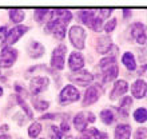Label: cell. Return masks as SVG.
I'll use <instances>...</instances> for the list:
<instances>
[{
    "instance_id": "1",
    "label": "cell",
    "mask_w": 147,
    "mask_h": 139,
    "mask_svg": "<svg viewBox=\"0 0 147 139\" xmlns=\"http://www.w3.org/2000/svg\"><path fill=\"white\" fill-rule=\"evenodd\" d=\"M98 68L100 71V75L103 76V82H112L118 78L119 74V67L116 64L115 56H105L99 60Z\"/></svg>"
},
{
    "instance_id": "2",
    "label": "cell",
    "mask_w": 147,
    "mask_h": 139,
    "mask_svg": "<svg viewBox=\"0 0 147 139\" xmlns=\"http://www.w3.org/2000/svg\"><path fill=\"white\" fill-rule=\"evenodd\" d=\"M80 99V92L74 84L64 86L59 94V104L60 106H68L71 103H75Z\"/></svg>"
},
{
    "instance_id": "3",
    "label": "cell",
    "mask_w": 147,
    "mask_h": 139,
    "mask_svg": "<svg viewBox=\"0 0 147 139\" xmlns=\"http://www.w3.org/2000/svg\"><path fill=\"white\" fill-rule=\"evenodd\" d=\"M68 38H70V42L76 50H83L86 47V38H87V34H86V30L82 26H72L68 31Z\"/></svg>"
},
{
    "instance_id": "4",
    "label": "cell",
    "mask_w": 147,
    "mask_h": 139,
    "mask_svg": "<svg viewBox=\"0 0 147 139\" xmlns=\"http://www.w3.org/2000/svg\"><path fill=\"white\" fill-rule=\"evenodd\" d=\"M66 54H67V46L66 44H58L52 50V55H51V67L55 70L64 68V62H66Z\"/></svg>"
},
{
    "instance_id": "5",
    "label": "cell",
    "mask_w": 147,
    "mask_h": 139,
    "mask_svg": "<svg viewBox=\"0 0 147 139\" xmlns=\"http://www.w3.org/2000/svg\"><path fill=\"white\" fill-rule=\"evenodd\" d=\"M96 120V116L94 115L91 111H80L74 116V127L76 128L79 132H83L87 130L88 123H94Z\"/></svg>"
},
{
    "instance_id": "6",
    "label": "cell",
    "mask_w": 147,
    "mask_h": 139,
    "mask_svg": "<svg viewBox=\"0 0 147 139\" xmlns=\"http://www.w3.org/2000/svg\"><path fill=\"white\" fill-rule=\"evenodd\" d=\"M18 50L13 47L5 46L3 50L0 51V67L1 68H9L15 64L16 59H18Z\"/></svg>"
},
{
    "instance_id": "7",
    "label": "cell",
    "mask_w": 147,
    "mask_h": 139,
    "mask_svg": "<svg viewBox=\"0 0 147 139\" xmlns=\"http://www.w3.org/2000/svg\"><path fill=\"white\" fill-rule=\"evenodd\" d=\"M68 79H70V82H72L74 84L80 86V87H87V86H90L92 83L94 75L90 71H87V70H80V71L70 74Z\"/></svg>"
},
{
    "instance_id": "8",
    "label": "cell",
    "mask_w": 147,
    "mask_h": 139,
    "mask_svg": "<svg viewBox=\"0 0 147 139\" xmlns=\"http://www.w3.org/2000/svg\"><path fill=\"white\" fill-rule=\"evenodd\" d=\"M50 86V78L44 76V75H36L30 80V90L34 96L42 94L43 91H46Z\"/></svg>"
},
{
    "instance_id": "9",
    "label": "cell",
    "mask_w": 147,
    "mask_h": 139,
    "mask_svg": "<svg viewBox=\"0 0 147 139\" xmlns=\"http://www.w3.org/2000/svg\"><path fill=\"white\" fill-rule=\"evenodd\" d=\"M130 32H131L132 40H134L136 44L143 46V44L147 43V28L143 23H140V22L132 23L131 28H130Z\"/></svg>"
},
{
    "instance_id": "10",
    "label": "cell",
    "mask_w": 147,
    "mask_h": 139,
    "mask_svg": "<svg viewBox=\"0 0 147 139\" xmlns=\"http://www.w3.org/2000/svg\"><path fill=\"white\" fill-rule=\"evenodd\" d=\"M28 27L24 24H18L15 27H12L9 31L7 32V44L8 47H12L20 38H23L24 35L27 34Z\"/></svg>"
},
{
    "instance_id": "11",
    "label": "cell",
    "mask_w": 147,
    "mask_h": 139,
    "mask_svg": "<svg viewBox=\"0 0 147 139\" xmlns=\"http://www.w3.org/2000/svg\"><path fill=\"white\" fill-rule=\"evenodd\" d=\"M68 67L72 72L80 71L84 67V58L79 51H72L68 56Z\"/></svg>"
},
{
    "instance_id": "12",
    "label": "cell",
    "mask_w": 147,
    "mask_h": 139,
    "mask_svg": "<svg viewBox=\"0 0 147 139\" xmlns=\"http://www.w3.org/2000/svg\"><path fill=\"white\" fill-rule=\"evenodd\" d=\"M127 91H128V83L126 80H123V79H118V80H115L114 86H112V90L110 92V99L115 101L118 98L123 96Z\"/></svg>"
},
{
    "instance_id": "13",
    "label": "cell",
    "mask_w": 147,
    "mask_h": 139,
    "mask_svg": "<svg viewBox=\"0 0 147 139\" xmlns=\"http://www.w3.org/2000/svg\"><path fill=\"white\" fill-rule=\"evenodd\" d=\"M99 96H100V92H99V90H98V86H88L84 92V98H83V101H82L83 107L91 106V104H94L95 102H98L99 101Z\"/></svg>"
},
{
    "instance_id": "14",
    "label": "cell",
    "mask_w": 147,
    "mask_h": 139,
    "mask_svg": "<svg viewBox=\"0 0 147 139\" xmlns=\"http://www.w3.org/2000/svg\"><path fill=\"white\" fill-rule=\"evenodd\" d=\"M44 52H46V48H44V46H43L40 42H38V40H31V42L28 43L27 54L30 58L39 59L44 55Z\"/></svg>"
},
{
    "instance_id": "15",
    "label": "cell",
    "mask_w": 147,
    "mask_h": 139,
    "mask_svg": "<svg viewBox=\"0 0 147 139\" xmlns=\"http://www.w3.org/2000/svg\"><path fill=\"white\" fill-rule=\"evenodd\" d=\"M131 94L132 98L135 99H142V98L146 96L147 94V83L143 79H136L134 83L131 84Z\"/></svg>"
},
{
    "instance_id": "16",
    "label": "cell",
    "mask_w": 147,
    "mask_h": 139,
    "mask_svg": "<svg viewBox=\"0 0 147 139\" xmlns=\"http://www.w3.org/2000/svg\"><path fill=\"white\" fill-rule=\"evenodd\" d=\"M112 48V39L110 35H102L96 40V51L99 54L105 55Z\"/></svg>"
},
{
    "instance_id": "17",
    "label": "cell",
    "mask_w": 147,
    "mask_h": 139,
    "mask_svg": "<svg viewBox=\"0 0 147 139\" xmlns=\"http://www.w3.org/2000/svg\"><path fill=\"white\" fill-rule=\"evenodd\" d=\"M51 16L54 19L59 20L64 24H68L72 20V12L70 9H64V8H55L51 9Z\"/></svg>"
},
{
    "instance_id": "18",
    "label": "cell",
    "mask_w": 147,
    "mask_h": 139,
    "mask_svg": "<svg viewBox=\"0 0 147 139\" xmlns=\"http://www.w3.org/2000/svg\"><path fill=\"white\" fill-rule=\"evenodd\" d=\"M79 139H109V134L107 132H102L98 128H87L82 132V135Z\"/></svg>"
},
{
    "instance_id": "19",
    "label": "cell",
    "mask_w": 147,
    "mask_h": 139,
    "mask_svg": "<svg viewBox=\"0 0 147 139\" xmlns=\"http://www.w3.org/2000/svg\"><path fill=\"white\" fill-rule=\"evenodd\" d=\"M131 136V126L127 123H120L115 127L114 138L115 139H130Z\"/></svg>"
},
{
    "instance_id": "20",
    "label": "cell",
    "mask_w": 147,
    "mask_h": 139,
    "mask_svg": "<svg viewBox=\"0 0 147 139\" xmlns=\"http://www.w3.org/2000/svg\"><path fill=\"white\" fill-rule=\"evenodd\" d=\"M11 99H13V102H15L16 104H19L20 108H22V111L26 114V116H27L28 119H34V111H32L31 107L27 104V102L24 101V98L13 94V95H11Z\"/></svg>"
},
{
    "instance_id": "21",
    "label": "cell",
    "mask_w": 147,
    "mask_h": 139,
    "mask_svg": "<svg viewBox=\"0 0 147 139\" xmlns=\"http://www.w3.org/2000/svg\"><path fill=\"white\" fill-rule=\"evenodd\" d=\"M95 18H96V9H82L79 12V19L87 27H91V24L94 23Z\"/></svg>"
},
{
    "instance_id": "22",
    "label": "cell",
    "mask_w": 147,
    "mask_h": 139,
    "mask_svg": "<svg viewBox=\"0 0 147 139\" xmlns=\"http://www.w3.org/2000/svg\"><path fill=\"white\" fill-rule=\"evenodd\" d=\"M50 18L51 19H54L52 16H51L50 13ZM55 20V27H54V31H52V34H54L55 39L56 40H63V39L66 38V32H67V24L62 23V22H59V20L54 19Z\"/></svg>"
},
{
    "instance_id": "23",
    "label": "cell",
    "mask_w": 147,
    "mask_h": 139,
    "mask_svg": "<svg viewBox=\"0 0 147 139\" xmlns=\"http://www.w3.org/2000/svg\"><path fill=\"white\" fill-rule=\"evenodd\" d=\"M122 63L123 66H126V68L130 70V71H135L136 70V60H135V56L132 52H124L122 55Z\"/></svg>"
},
{
    "instance_id": "24",
    "label": "cell",
    "mask_w": 147,
    "mask_h": 139,
    "mask_svg": "<svg viewBox=\"0 0 147 139\" xmlns=\"http://www.w3.org/2000/svg\"><path fill=\"white\" fill-rule=\"evenodd\" d=\"M8 15H9V19H11L12 23H16V26H18L26 18V11L20 9V8H12V9L8 11Z\"/></svg>"
},
{
    "instance_id": "25",
    "label": "cell",
    "mask_w": 147,
    "mask_h": 139,
    "mask_svg": "<svg viewBox=\"0 0 147 139\" xmlns=\"http://www.w3.org/2000/svg\"><path fill=\"white\" fill-rule=\"evenodd\" d=\"M132 106V98L130 96H124L120 99L119 102V107H118V112L120 115L127 116L128 112H130V107Z\"/></svg>"
},
{
    "instance_id": "26",
    "label": "cell",
    "mask_w": 147,
    "mask_h": 139,
    "mask_svg": "<svg viewBox=\"0 0 147 139\" xmlns=\"http://www.w3.org/2000/svg\"><path fill=\"white\" fill-rule=\"evenodd\" d=\"M50 12H51V9H48V8H36L35 11H34V19L40 24L46 23L47 18L50 19Z\"/></svg>"
},
{
    "instance_id": "27",
    "label": "cell",
    "mask_w": 147,
    "mask_h": 139,
    "mask_svg": "<svg viewBox=\"0 0 147 139\" xmlns=\"http://www.w3.org/2000/svg\"><path fill=\"white\" fill-rule=\"evenodd\" d=\"M42 131H43V127H42V123H40V122H32L27 130L28 136L31 139L39 138V135L42 134Z\"/></svg>"
},
{
    "instance_id": "28",
    "label": "cell",
    "mask_w": 147,
    "mask_h": 139,
    "mask_svg": "<svg viewBox=\"0 0 147 139\" xmlns=\"http://www.w3.org/2000/svg\"><path fill=\"white\" fill-rule=\"evenodd\" d=\"M99 118H100L102 122H103L105 124H107V126L112 124L114 123V120H115V115H114L112 110H110V108H105V110H102L100 114H99Z\"/></svg>"
},
{
    "instance_id": "29",
    "label": "cell",
    "mask_w": 147,
    "mask_h": 139,
    "mask_svg": "<svg viewBox=\"0 0 147 139\" xmlns=\"http://www.w3.org/2000/svg\"><path fill=\"white\" fill-rule=\"evenodd\" d=\"M32 106H34V108L38 110V111H46V110L50 108V102L34 96L32 98Z\"/></svg>"
},
{
    "instance_id": "30",
    "label": "cell",
    "mask_w": 147,
    "mask_h": 139,
    "mask_svg": "<svg viewBox=\"0 0 147 139\" xmlns=\"http://www.w3.org/2000/svg\"><path fill=\"white\" fill-rule=\"evenodd\" d=\"M132 118L138 123H144V122H147V110L144 107L136 108L134 114H132Z\"/></svg>"
},
{
    "instance_id": "31",
    "label": "cell",
    "mask_w": 147,
    "mask_h": 139,
    "mask_svg": "<svg viewBox=\"0 0 147 139\" xmlns=\"http://www.w3.org/2000/svg\"><path fill=\"white\" fill-rule=\"evenodd\" d=\"M50 130H48V134H50V138L51 139H63V134L62 130H60V127L59 126H55V124H52V126H50Z\"/></svg>"
},
{
    "instance_id": "32",
    "label": "cell",
    "mask_w": 147,
    "mask_h": 139,
    "mask_svg": "<svg viewBox=\"0 0 147 139\" xmlns=\"http://www.w3.org/2000/svg\"><path fill=\"white\" fill-rule=\"evenodd\" d=\"M13 120H15L19 126H24V124L27 123L28 118L26 116V114H24L23 111H19V112H16L15 115H13Z\"/></svg>"
},
{
    "instance_id": "33",
    "label": "cell",
    "mask_w": 147,
    "mask_h": 139,
    "mask_svg": "<svg viewBox=\"0 0 147 139\" xmlns=\"http://www.w3.org/2000/svg\"><path fill=\"white\" fill-rule=\"evenodd\" d=\"M7 27L5 26H1L0 27V51L5 47V43H7Z\"/></svg>"
},
{
    "instance_id": "34",
    "label": "cell",
    "mask_w": 147,
    "mask_h": 139,
    "mask_svg": "<svg viewBox=\"0 0 147 139\" xmlns=\"http://www.w3.org/2000/svg\"><path fill=\"white\" fill-rule=\"evenodd\" d=\"M91 30H94L95 32H100L102 30H103V19H100L99 16H98L96 13V18H95V20H94V23L91 24Z\"/></svg>"
},
{
    "instance_id": "35",
    "label": "cell",
    "mask_w": 147,
    "mask_h": 139,
    "mask_svg": "<svg viewBox=\"0 0 147 139\" xmlns=\"http://www.w3.org/2000/svg\"><path fill=\"white\" fill-rule=\"evenodd\" d=\"M116 22H118V20H116L115 18H112V19L107 20V22H106V24L103 26V30H105L107 34H111V32L115 30V27H116Z\"/></svg>"
},
{
    "instance_id": "36",
    "label": "cell",
    "mask_w": 147,
    "mask_h": 139,
    "mask_svg": "<svg viewBox=\"0 0 147 139\" xmlns=\"http://www.w3.org/2000/svg\"><path fill=\"white\" fill-rule=\"evenodd\" d=\"M112 8H99V9H96V12H98V16L100 18V19H107L110 15L112 13Z\"/></svg>"
},
{
    "instance_id": "37",
    "label": "cell",
    "mask_w": 147,
    "mask_h": 139,
    "mask_svg": "<svg viewBox=\"0 0 147 139\" xmlns=\"http://www.w3.org/2000/svg\"><path fill=\"white\" fill-rule=\"evenodd\" d=\"M15 91H16V95H19V96H22V98H26L28 95V92H27V90L24 88V86H22L19 83V82H16L15 83Z\"/></svg>"
},
{
    "instance_id": "38",
    "label": "cell",
    "mask_w": 147,
    "mask_h": 139,
    "mask_svg": "<svg viewBox=\"0 0 147 139\" xmlns=\"http://www.w3.org/2000/svg\"><path fill=\"white\" fill-rule=\"evenodd\" d=\"M134 139H147V128H138L134 134Z\"/></svg>"
},
{
    "instance_id": "39",
    "label": "cell",
    "mask_w": 147,
    "mask_h": 139,
    "mask_svg": "<svg viewBox=\"0 0 147 139\" xmlns=\"http://www.w3.org/2000/svg\"><path fill=\"white\" fill-rule=\"evenodd\" d=\"M60 130H62V132L63 134H66V132H68L70 131V123H68V120L67 119H63V122L60 123Z\"/></svg>"
},
{
    "instance_id": "40",
    "label": "cell",
    "mask_w": 147,
    "mask_h": 139,
    "mask_svg": "<svg viewBox=\"0 0 147 139\" xmlns=\"http://www.w3.org/2000/svg\"><path fill=\"white\" fill-rule=\"evenodd\" d=\"M138 75L139 76H147V64H143L140 67V70L138 71Z\"/></svg>"
},
{
    "instance_id": "41",
    "label": "cell",
    "mask_w": 147,
    "mask_h": 139,
    "mask_svg": "<svg viewBox=\"0 0 147 139\" xmlns=\"http://www.w3.org/2000/svg\"><path fill=\"white\" fill-rule=\"evenodd\" d=\"M8 130H9V126H8V124H3V126L0 127V135H1V134H7Z\"/></svg>"
},
{
    "instance_id": "42",
    "label": "cell",
    "mask_w": 147,
    "mask_h": 139,
    "mask_svg": "<svg viewBox=\"0 0 147 139\" xmlns=\"http://www.w3.org/2000/svg\"><path fill=\"white\" fill-rule=\"evenodd\" d=\"M122 11H123L124 19H127V18H130V16H131V9H128V8H123Z\"/></svg>"
},
{
    "instance_id": "43",
    "label": "cell",
    "mask_w": 147,
    "mask_h": 139,
    "mask_svg": "<svg viewBox=\"0 0 147 139\" xmlns=\"http://www.w3.org/2000/svg\"><path fill=\"white\" fill-rule=\"evenodd\" d=\"M0 139H12V136L9 134H1L0 135Z\"/></svg>"
},
{
    "instance_id": "44",
    "label": "cell",
    "mask_w": 147,
    "mask_h": 139,
    "mask_svg": "<svg viewBox=\"0 0 147 139\" xmlns=\"http://www.w3.org/2000/svg\"><path fill=\"white\" fill-rule=\"evenodd\" d=\"M3 94H4V90H3V87L0 86V98L3 96Z\"/></svg>"
},
{
    "instance_id": "45",
    "label": "cell",
    "mask_w": 147,
    "mask_h": 139,
    "mask_svg": "<svg viewBox=\"0 0 147 139\" xmlns=\"http://www.w3.org/2000/svg\"><path fill=\"white\" fill-rule=\"evenodd\" d=\"M36 139H46V138H36Z\"/></svg>"
},
{
    "instance_id": "46",
    "label": "cell",
    "mask_w": 147,
    "mask_h": 139,
    "mask_svg": "<svg viewBox=\"0 0 147 139\" xmlns=\"http://www.w3.org/2000/svg\"><path fill=\"white\" fill-rule=\"evenodd\" d=\"M18 139H24V138H18Z\"/></svg>"
},
{
    "instance_id": "47",
    "label": "cell",
    "mask_w": 147,
    "mask_h": 139,
    "mask_svg": "<svg viewBox=\"0 0 147 139\" xmlns=\"http://www.w3.org/2000/svg\"><path fill=\"white\" fill-rule=\"evenodd\" d=\"M0 74H1V70H0Z\"/></svg>"
}]
</instances>
